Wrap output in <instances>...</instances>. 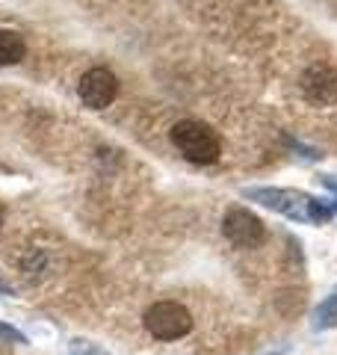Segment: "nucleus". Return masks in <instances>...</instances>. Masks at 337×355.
Wrapping results in <instances>:
<instances>
[{"label": "nucleus", "instance_id": "9b49d317", "mask_svg": "<svg viewBox=\"0 0 337 355\" xmlns=\"http://www.w3.org/2000/svg\"><path fill=\"white\" fill-rule=\"evenodd\" d=\"M0 293H12V284L6 282V275H3V272H0Z\"/></svg>", "mask_w": 337, "mask_h": 355}, {"label": "nucleus", "instance_id": "ddd939ff", "mask_svg": "<svg viewBox=\"0 0 337 355\" xmlns=\"http://www.w3.org/2000/svg\"><path fill=\"white\" fill-rule=\"evenodd\" d=\"M266 355H281V352H266Z\"/></svg>", "mask_w": 337, "mask_h": 355}, {"label": "nucleus", "instance_id": "9d476101", "mask_svg": "<svg viewBox=\"0 0 337 355\" xmlns=\"http://www.w3.org/2000/svg\"><path fill=\"white\" fill-rule=\"evenodd\" d=\"M0 340L3 343H27V335L18 331L15 326H9V323H0Z\"/></svg>", "mask_w": 337, "mask_h": 355}, {"label": "nucleus", "instance_id": "f8f14e48", "mask_svg": "<svg viewBox=\"0 0 337 355\" xmlns=\"http://www.w3.org/2000/svg\"><path fill=\"white\" fill-rule=\"evenodd\" d=\"M329 207H331V210H334V214H337V198H334V205H329Z\"/></svg>", "mask_w": 337, "mask_h": 355}, {"label": "nucleus", "instance_id": "1a4fd4ad", "mask_svg": "<svg viewBox=\"0 0 337 355\" xmlns=\"http://www.w3.org/2000/svg\"><path fill=\"white\" fill-rule=\"evenodd\" d=\"M69 355H107L104 349L98 347V343H92V340H71V347H69Z\"/></svg>", "mask_w": 337, "mask_h": 355}, {"label": "nucleus", "instance_id": "0eeeda50", "mask_svg": "<svg viewBox=\"0 0 337 355\" xmlns=\"http://www.w3.org/2000/svg\"><path fill=\"white\" fill-rule=\"evenodd\" d=\"M311 329L313 331H329V329H337V287H331L329 296L313 308L311 314Z\"/></svg>", "mask_w": 337, "mask_h": 355}, {"label": "nucleus", "instance_id": "39448f33", "mask_svg": "<svg viewBox=\"0 0 337 355\" xmlns=\"http://www.w3.org/2000/svg\"><path fill=\"white\" fill-rule=\"evenodd\" d=\"M77 95H80L83 107L89 110H107L119 95V77L110 69H89L80 77Z\"/></svg>", "mask_w": 337, "mask_h": 355}, {"label": "nucleus", "instance_id": "7ed1b4c3", "mask_svg": "<svg viewBox=\"0 0 337 355\" xmlns=\"http://www.w3.org/2000/svg\"><path fill=\"white\" fill-rule=\"evenodd\" d=\"M148 335H154L157 340H178V338H187L193 331V314L181 305V302H154L142 317Z\"/></svg>", "mask_w": 337, "mask_h": 355}, {"label": "nucleus", "instance_id": "6e6552de", "mask_svg": "<svg viewBox=\"0 0 337 355\" xmlns=\"http://www.w3.org/2000/svg\"><path fill=\"white\" fill-rule=\"evenodd\" d=\"M27 42L15 30H0V65H15L24 60Z\"/></svg>", "mask_w": 337, "mask_h": 355}, {"label": "nucleus", "instance_id": "423d86ee", "mask_svg": "<svg viewBox=\"0 0 337 355\" xmlns=\"http://www.w3.org/2000/svg\"><path fill=\"white\" fill-rule=\"evenodd\" d=\"M299 89L305 95V101H311L313 107L334 104L337 101V69H331V65H311L302 74Z\"/></svg>", "mask_w": 337, "mask_h": 355}, {"label": "nucleus", "instance_id": "20e7f679", "mask_svg": "<svg viewBox=\"0 0 337 355\" xmlns=\"http://www.w3.org/2000/svg\"><path fill=\"white\" fill-rule=\"evenodd\" d=\"M222 234L237 249H257L266 243V225L261 216H254L245 207H231L222 219Z\"/></svg>", "mask_w": 337, "mask_h": 355}, {"label": "nucleus", "instance_id": "f257e3e1", "mask_svg": "<svg viewBox=\"0 0 337 355\" xmlns=\"http://www.w3.org/2000/svg\"><path fill=\"white\" fill-rule=\"evenodd\" d=\"M243 196L293 222H305V225H322L334 216V210L320 198L302 190H290V187H243Z\"/></svg>", "mask_w": 337, "mask_h": 355}, {"label": "nucleus", "instance_id": "f03ea898", "mask_svg": "<svg viewBox=\"0 0 337 355\" xmlns=\"http://www.w3.org/2000/svg\"><path fill=\"white\" fill-rule=\"evenodd\" d=\"M172 146L184 154L189 163H216L219 154H222V139L219 133L213 130L205 121H196V119H184L172 128Z\"/></svg>", "mask_w": 337, "mask_h": 355}]
</instances>
